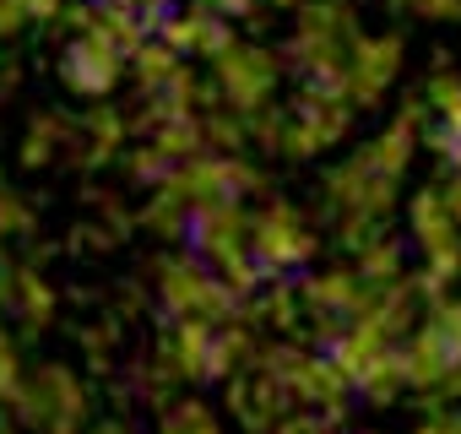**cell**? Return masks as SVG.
<instances>
[{"mask_svg": "<svg viewBox=\"0 0 461 434\" xmlns=\"http://www.w3.org/2000/svg\"><path fill=\"white\" fill-rule=\"evenodd\" d=\"M6 23H17V0H0V28Z\"/></svg>", "mask_w": 461, "mask_h": 434, "instance_id": "6da1fadb", "label": "cell"}]
</instances>
